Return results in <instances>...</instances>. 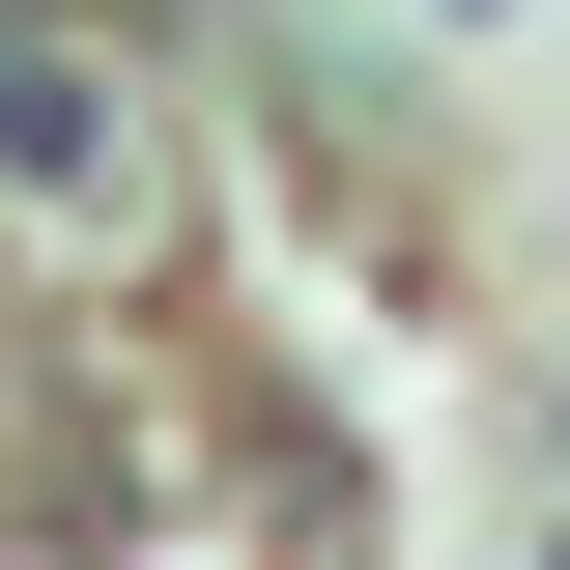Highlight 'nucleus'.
<instances>
[{"label": "nucleus", "instance_id": "nucleus-1", "mask_svg": "<svg viewBox=\"0 0 570 570\" xmlns=\"http://www.w3.org/2000/svg\"><path fill=\"white\" fill-rule=\"evenodd\" d=\"M0 228L29 257H115L142 228V58L58 29V0H0Z\"/></svg>", "mask_w": 570, "mask_h": 570}]
</instances>
